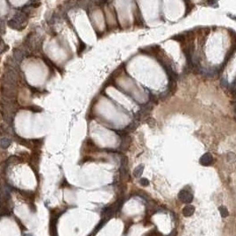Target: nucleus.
<instances>
[{
	"label": "nucleus",
	"mask_w": 236,
	"mask_h": 236,
	"mask_svg": "<svg viewBox=\"0 0 236 236\" xmlns=\"http://www.w3.org/2000/svg\"><path fill=\"white\" fill-rule=\"evenodd\" d=\"M219 212H220V215L223 217V218H226L228 215H229V212H228V210L225 207V206H221L219 207Z\"/></svg>",
	"instance_id": "6e6552de"
},
{
	"label": "nucleus",
	"mask_w": 236,
	"mask_h": 236,
	"mask_svg": "<svg viewBox=\"0 0 236 236\" xmlns=\"http://www.w3.org/2000/svg\"><path fill=\"white\" fill-rule=\"evenodd\" d=\"M178 197L179 199V201H181L184 203H191L194 200V196L192 192L187 189V188H184L182 190L179 191Z\"/></svg>",
	"instance_id": "f03ea898"
},
{
	"label": "nucleus",
	"mask_w": 236,
	"mask_h": 236,
	"mask_svg": "<svg viewBox=\"0 0 236 236\" xmlns=\"http://www.w3.org/2000/svg\"><path fill=\"white\" fill-rule=\"evenodd\" d=\"M212 163H213V157L209 153H206V154L202 155L201 157L200 158V163L202 166H209V165L212 164Z\"/></svg>",
	"instance_id": "7ed1b4c3"
},
{
	"label": "nucleus",
	"mask_w": 236,
	"mask_h": 236,
	"mask_svg": "<svg viewBox=\"0 0 236 236\" xmlns=\"http://www.w3.org/2000/svg\"><path fill=\"white\" fill-rule=\"evenodd\" d=\"M24 52L21 50V49H15L13 52V61L15 63H20L21 61H22V59L24 58Z\"/></svg>",
	"instance_id": "20e7f679"
},
{
	"label": "nucleus",
	"mask_w": 236,
	"mask_h": 236,
	"mask_svg": "<svg viewBox=\"0 0 236 236\" xmlns=\"http://www.w3.org/2000/svg\"><path fill=\"white\" fill-rule=\"evenodd\" d=\"M6 31V26H5V22L2 20H0V35H2L4 34Z\"/></svg>",
	"instance_id": "9d476101"
},
{
	"label": "nucleus",
	"mask_w": 236,
	"mask_h": 236,
	"mask_svg": "<svg viewBox=\"0 0 236 236\" xmlns=\"http://www.w3.org/2000/svg\"><path fill=\"white\" fill-rule=\"evenodd\" d=\"M27 22H28V17L26 13L24 12H18L13 16L12 20H10L7 22V25L10 28L16 29V30H20V29L24 28Z\"/></svg>",
	"instance_id": "f257e3e1"
},
{
	"label": "nucleus",
	"mask_w": 236,
	"mask_h": 236,
	"mask_svg": "<svg viewBox=\"0 0 236 236\" xmlns=\"http://www.w3.org/2000/svg\"><path fill=\"white\" fill-rule=\"evenodd\" d=\"M234 111H235V114H236V105H235V107H234Z\"/></svg>",
	"instance_id": "ddd939ff"
},
{
	"label": "nucleus",
	"mask_w": 236,
	"mask_h": 236,
	"mask_svg": "<svg viewBox=\"0 0 236 236\" xmlns=\"http://www.w3.org/2000/svg\"><path fill=\"white\" fill-rule=\"evenodd\" d=\"M195 211V209L194 206L192 205H187L184 207L183 211H182V213L185 217H191L192 215H194Z\"/></svg>",
	"instance_id": "39448f33"
},
{
	"label": "nucleus",
	"mask_w": 236,
	"mask_h": 236,
	"mask_svg": "<svg viewBox=\"0 0 236 236\" xmlns=\"http://www.w3.org/2000/svg\"><path fill=\"white\" fill-rule=\"evenodd\" d=\"M227 161L230 163L235 162L236 161V155H234L233 153H228L227 154Z\"/></svg>",
	"instance_id": "1a4fd4ad"
},
{
	"label": "nucleus",
	"mask_w": 236,
	"mask_h": 236,
	"mask_svg": "<svg viewBox=\"0 0 236 236\" xmlns=\"http://www.w3.org/2000/svg\"><path fill=\"white\" fill-rule=\"evenodd\" d=\"M11 143H12V139L9 138L8 137H4L0 139V146L4 149H6L7 147L11 145Z\"/></svg>",
	"instance_id": "423d86ee"
},
{
	"label": "nucleus",
	"mask_w": 236,
	"mask_h": 236,
	"mask_svg": "<svg viewBox=\"0 0 236 236\" xmlns=\"http://www.w3.org/2000/svg\"><path fill=\"white\" fill-rule=\"evenodd\" d=\"M140 184L142 186L146 187V186H148L149 185V181H148V179H140Z\"/></svg>",
	"instance_id": "9b49d317"
},
{
	"label": "nucleus",
	"mask_w": 236,
	"mask_h": 236,
	"mask_svg": "<svg viewBox=\"0 0 236 236\" xmlns=\"http://www.w3.org/2000/svg\"><path fill=\"white\" fill-rule=\"evenodd\" d=\"M143 171H144V166H143V165H138V166L137 168H135V170H134V172H133L134 177H135V178H139V177L142 175Z\"/></svg>",
	"instance_id": "0eeeda50"
},
{
	"label": "nucleus",
	"mask_w": 236,
	"mask_h": 236,
	"mask_svg": "<svg viewBox=\"0 0 236 236\" xmlns=\"http://www.w3.org/2000/svg\"><path fill=\"white\" fill-rule=\"evenodd\" d=\"M221 85L224 86V87H227L228 86V82H227L226 78H225V77H222L221 78Z\"/></svg>",
	"instance_id": "f8f14e48"
}]
</instances>
